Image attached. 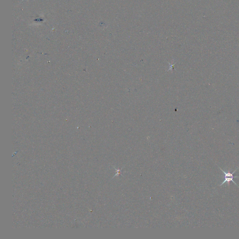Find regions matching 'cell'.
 <instances>
[{"label":"cell","mask_w":239,"mask_h":239,"mask_svg":"<svg viewBox=\"0 0 239 239\" xmlns=\"http://www.w3.org/2000/svg\"><path fill=\"white\" fill-rule=\"evenodd\" d=\"M219 168H220V170H221V171H222V172H223V173L224 175V181H223V182H222V183L220 184V186H222V185H223V184H224V183H227V184H228V186H229V184H230V182L231 181L233 182L234 183V184H235L236 186H237V184L235 183V182L234 181L233 179H234V178H236V177H234V176H233V174H234L235 173V172H236V171H237V170H238L239 168H238L236 169L235 170H234V171L233 172H232H232H230L229 170H228V171H225V170H223L221 168H220V167H219Z\"/></svg>","instance_id":"1"},{"label":"cell","mask_w":239,"mask_h":239,"mask_svg":"<svg viewBox=\"0 0 239 239\" xmlns=\"http://www.w3.org/2000/svg\"></svg>","instance_id":"2"}]
</instances>
